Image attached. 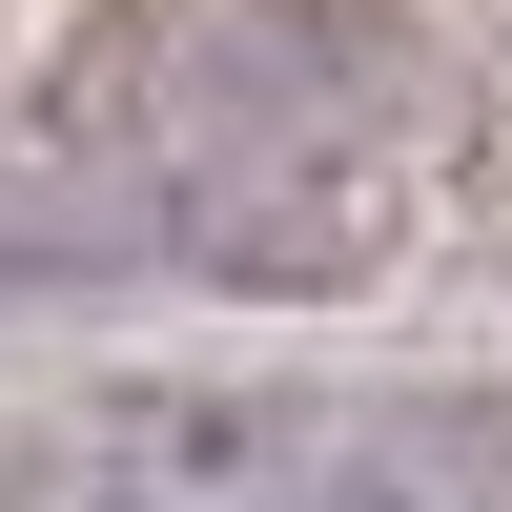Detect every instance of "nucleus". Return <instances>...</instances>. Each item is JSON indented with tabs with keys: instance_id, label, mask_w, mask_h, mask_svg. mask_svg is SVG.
Here are the masks:
<instances>
[{
	"instance_id": "1",
	"label": "nucleus",
	"mask_w": 512,
	"mask_h": 512,
	"mask_svg": "<svg viewBox=\"0 0 512 512\" xmlns=\"http://www.w3.org/2000/svg\"><path fill=\"white\" fill-rule=\"evenodd\" d=\"M472 431L431 410H246V390H103L82 512H451Z\"/></svg>"
}]
</instances>
